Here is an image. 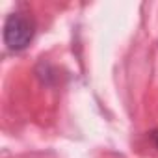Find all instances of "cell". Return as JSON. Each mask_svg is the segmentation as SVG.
I'll list each match as a JSON object with an SVG mask.
<instances>
[{
  "instance_id": "6da1fadb",
  "label": "cell",
  "mask_w": 158,
  "mask_h": 158,
  "mask_svg": "<svg viewBox=\"0 0 158 158\" xmlns=\"http://www.w3.org/2000/svg\"><path fill=\"white\" fill-rule=\"evenodd\" d=\"M34 37V21L24 13H11L4 24V43L11 50H23Z\"/></svg>"
},
{
  "instance_id": "7a4b0ae2",
  "label": "cell",
  "mask_w": 158,
  "mask_h": 158,
  "mask_svg": "<svg viewBox=\"0 0 158 158\" xmlns=\"http://www.w3.org/2000/svg\"><path fill=\"white\" fill-rule=\"evenodd\" d=\"M156 139H158V134H156Z\"/></svg>"
}]
</instances>
